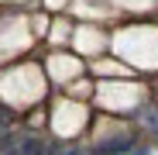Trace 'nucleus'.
<instances>
[{
	"mask_svg": "<svg viewBox=\"0 0 158 155\" xmlns=\"http://www.w3.org/2000/svg\"><path fill=\"white\" fill-rule=\"evenodd\" d=\"M89 155H124V152H131V138L127 135H120V138H107V141H100V145H93V148H86Z\"/></svg>",
	"mask_w": 158,
	"mask_h": 155,
	"instance_id": "1",
	"label": "nucleus"
},
{
	"mask_svg": "<svg viewBox=\"0 0 158 155\" xmlns=\"http://www.w3.org/2000/svg\"><path fill=\"white\" fill-rule=\"evenodd\" d=\"M131 155H151V148H148V145H141V148H131Z\"/></svg>",
	"mask_w": 158,
	"mask_h": 155,
	"instance_id": "3",
	"label": "nucleus"
},
{
	"mask_svg": "<svg viewBox=\"0 0 158 155\" xmlns=\"http://www.w3.org/2000/svg\"><path fill=\"white\" fill-rule=\"evenodd\" d=\"M41 155H89V152L72 148V145H45V152H41Z\"/></svg>",
	"mask_w": 158,
	"mask_h": 155,
	"instance_id": "2",
	"label": "nucleus"
}]
</instances>
